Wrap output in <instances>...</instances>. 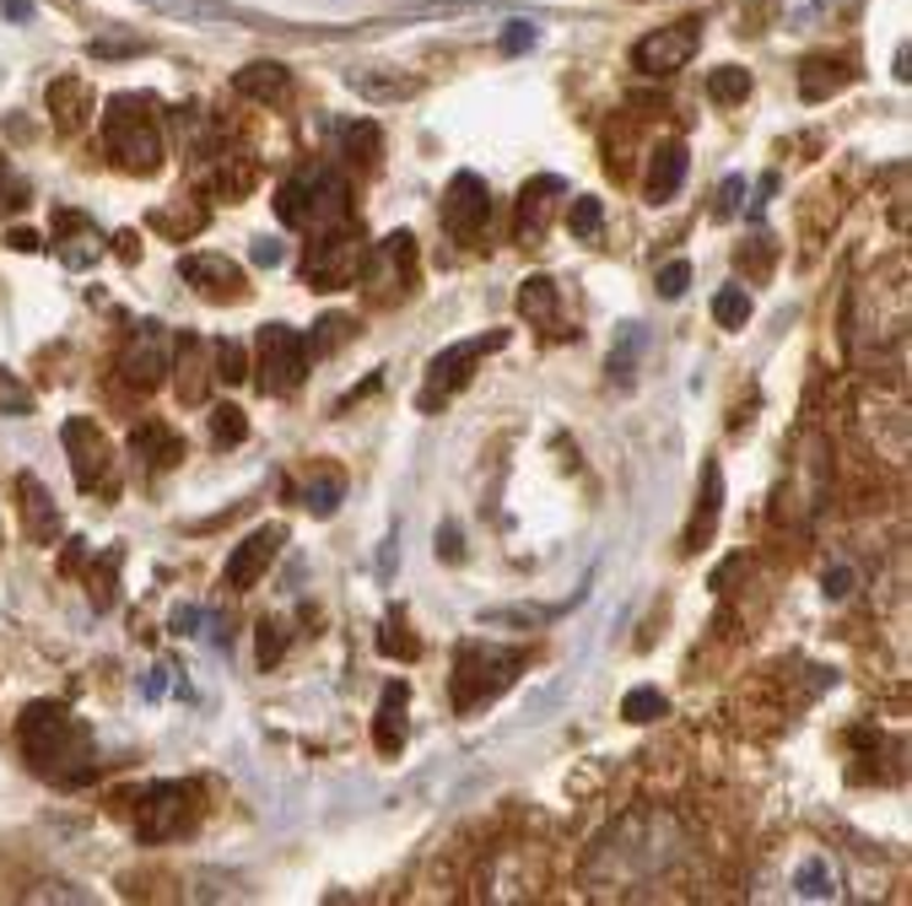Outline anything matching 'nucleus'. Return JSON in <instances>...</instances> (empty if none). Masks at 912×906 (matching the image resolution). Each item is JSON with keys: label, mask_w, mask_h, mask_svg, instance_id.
Wrapping results in <instances>:
<instances>
[{"label": "nucleus", "mask_w": 912, "mask_h": 906, "mask_svg": "<svg viewBox=\"0 0 912 906\" xmlns=\"http://www.w3.org/2000/svg\"><path fill=\"white\" fill-rule=\"evenodd\" d=\"M22 205H27V179L16 173V162L0 157V222H5L11 211H22Z\"/></svg>", "instance_id": "nucleus-42"}, {"label": "nucleus", "mask_w": 912, "mask_h": 906, "mask_svg": "<svg viewBox=\"0 0 912 906\" xmlns=\"http://www.w3.org/2000/svg\"><path fill=\"white\" fill-rule=\"evenodd\" d=\"M567 227H573V238H594V233L605 227V211H599L594 194H578V200L567 205Z\"/></svg>", "instance_id": "nucleus-40"}, {"label": "nucleus", "mask_w": 912, "mask_h": 906, "mask_svg": "<svg viewBox=\"0 0 912 906\" xmlns=\"http://www.w3.org/2000/svg\"><path fill=\"white\" fill-rule=\"evenodd\" d=\"M131 453H135L140 469H173V464L184 458V438H179L168 421L146 416V421H135L131 427Z\"/></svg>", "instance_id": "nucleus-19"}, {"label": "nucleus", "mask_w": 912, "mask_h": 906, "mask_svg": "<svg viewBox=\"0 0 912 906\" xmlns=\"http://www.w3.org/2000/svg\"><path fill=\"white\" fill-rule=\"evenodd\" d=\"M286 653V621L264 615L260 621V669H275V658Z\"/></svg>", "instance_id": "nucleus-43"}, {"label": "nucleus", "mask_w": 912, "mask_h": 906, "mask_svg": "<svg viewBox=\"0 0 912 906\" xmlns=\"http://www.w3.org/2000/svg\"><path fill=\"white\" fill-rule=\"evenodd\" d=\"M740 200H745V179H723V184H718L713 216H718V222H729V216L740 211Z\"/></svg>", "instance_id": "nucleus-50"}, {"label": "nucleus", "mask_w": 912, "mask_h": 906, "mask_svg": "<svg viewBox=\"0 0 912 906\" xmlns=\"http://www.w3.org/2000/svg\"><path fill=\"white\" fill-rule=\"evenodd\" d=\"M773 194H778V173H767V179H762V184H756V200H751V205H756V211H762V205H767V200H773Z\"/></svg>", "instance_id": "nucleus-58"}, {"label": "nucleus", "mask_w": 912, "mask_h": 906, "mask_svg": "<svg viewBox=\"0 0 912 906\" xmlns=\"http://www.w3.org/2000/svg\"><path fill=\"white\" fill-rule=\"evenodd\" d=\"M275 259H281V244H275V238H260V244H255V264H275Z\"/></svg>", "instance_id": "nucleus-56"}, {"label": "nucleus", "mask_w": 912, "mask_h": 906, "mask_svg": "<svg viewBox=\"0 0 912 906\" xmlns=\"http://www.w3.org/2000/svg\"><path fill=\"white\" fill-rule=\"evenodd\" d=\"M708 98L723 103V109L745 103V98H751V70H740V65H718V70H708Z\"/></svg>", "instance_id": "nucleus-35"}, {"label": "nucleus", "mask_w": 912, "mask_h": 906, "mask_svg": "<svg viewBox=\"0 0 912 906\" xmlns=\"http://www.w3.org/2000/svg\"><path fill=\"white\" fill-rule=\"evenodd\" d=\"M275 216L286 222V227H297V233H335V227H351V184H346V173H335V168H303V173H292L281 190H275Z\"/></svg>", "instance_id": "nucleus-3"}, {"label": "nucleus", "mask_w": 912, "mask_h": 906, "mask_svg": "<svg viewBox=\"0 0 912 906\" xmlns=\"http://www.w3.org/2000/svg\"><path fill=\"white\" fill-rule=\"evenodd\" d=\"M244 438H249V416H244L233 399H227V405H216V410H211V449L227 453V449H238Z\"/></svg>", "instance_id": "nucleus-34"}, {"label": "nucleus", "mask_w": 912, "mask_h": 906, "mask_svg": "<svg viewBox=\"0 0 912 906\" xmlns=\"http://www.w3.org/2000/svg\"><path fill=\"white\" fill-rule=\"evenodd\" d=\"M438 562H464V540H459L454 523L438 529Z\"/></svg>", "instance_id": "nucleus-51"}, {"label": "nucleus", "mask_w": 912, "mask_h": 906, "mask_svg": "<svg viewBox=\"0 0 912 906\" xmlns=\"http://www.w3.org/2000/svg\"><path fill=\"white\" fill-rule=\"evenodd\" d=\"M697 55V22H675V27H658L649 38H638L632 44V70H643V76H675V70H686Z\"/></svg>", "instance_id": "nucleus-12"}, {"label": "nucleus", "mask_w": 912, "mask_h": 906, "mask_svg": "<svg viewBox=\"0 0 912 906\" xmlns=\"http://www.w3.org/2000/svg\"><path fill=\"white\" fill-rule=\"evenodd\" d=\"M503 346H508V329H481V335H470V340H454L449 351H438V356L427 362V384L416 394V410H421V416L443 410L459 388L475 378V367H481L492 351H503Z\"/></svg>", "instance_id": "nucleus-6"}, {"label": "nucleus", "mask_w": 912, "mask_h": 906, "mask_svg": "<svg viewBox=\"0 0 912 906\" xmlns=\"http://www.w3.org/2000/svg\"><path fill=\"white\" fill-rule=\"evenodd\" d=\"M379 653L384 658H416L421 653V637L410 632V615L390 604V615H384V626H379Z\"/></svg>", "instance_id": "nucleus-31"}, {"label": "nucleus", "mask_w": 912, "mask_h": 906, "mask_svg": "<svg viewBox=\"0 0 912 906\" xmlns=\"http://www.w3.org/2000/svg\"><path fill=\"white\" fill-rule=\"evenodd\" d=\"M0 416H33V388L0 367Z\"/></svg>", "instance_id": "nucleus-41"}, {"label": "nucleus", "mask_w": 912, "mask_h": 906, "mask_svg": "<svg viewBox=\"0 0 912 906\" xmlns=\"http://www.w3.org/2000/svg\"><path fill=\"white\" fill-rule=\"evenodd\" d=\"M179 275L195 286L205 303H244L249 297L244 264H233L227 254H184L179 259Z\"/></svg>", "instance_id": "nucleus-14"}, {"label": "nucleus", "mask_w": 912, "mask_h": 906, "mask_svg": "<svg viewBox=\"0 0 912 906\" xmlns=\"http://www.w3.org/2000/svg\"><path fill=\"white\" fill-rule=\"evenodd\" d=\"M151 109L157 103L140 92H120L103 103V157L131 179H146L162 168V125Z\"/></svg>", "instance_id": "nucleus-2"}, {"label": "nucleus", "mask_w": 912, "mask_h": 906, "mask_svg": "<svg viewBox=\"0 0 912 906\" xmlns=\"http://www.w3.org/2000/svg\"><path fill=\"white\" fill-rule=\"evenodd\" d=\"M680 184H686V146H680V140H664V146H653L643 194H649L653 205H664V200L680 190Z\"/></svg>", "instance_id": "nucleus-25"}, {"label": "nucleus", "mask_w": 912, "mask_h": 906, "mask_svg": "<svg viewBox=\"0 0 912 906\" xmlns=\"http://www.w3.org/2000/svg\"><path fill=\"white\" fill-rule=\"evenodd\" d=\"M638 346H643V335H638V324H632V329H627V351L616 346V356H610V378H616V384L632 378V356H638Z\"/></svg>", "instance_id": "nucleus-49"}, {"label": "nucleus", "mask_w": 912, "mask_h": 906, "mask_svg": "<svg viewBox=\"0 0 912 906\" xmlns=\"http://www.w3.org/2000/svg\"><path fill=\"white\" fill-rule=\"evenodd\" d=\"M205 222H211V211H205V200H195V194H179L173 205H162V211L146 216V227L157 238H168V244H190L195 233H205Z\"/></svg>", "instance_id": "nucleus-22"}, {"label": "nucleus", "mask_w": 912, "mask_h": 906, "mask_svg": "<svg viewBox=\"0 0 912 906\" xmlns=\"http://www.w3.org/2000/svg\"><path fill=\"white\" fill-rule=\"evenodd\" d=\"M734 264H740V270H751V275H756V281H762V275H767V270H773V238H767V233H762V238H756V244H745V249H740V254H734Z\"/></svg>", "instance_id": "nucleus-44"}, {"label": "nucleus", "mask_w": 912, "mask_h": 906, "mask_svg": "<svg viewBox=\"0 0 912 906\" xmlns=\"http://www.w3.org/2000/svg\"><path fill=\"white\" fill-rule=\"evenodd\" d=\"M200 621H205V615H200L195 604H179V610H173V632H179V637H195Z\"/></svg>", "instance_id": "nucleus-53"}, {"label": "nucleus", "mask_w": 912, "mask_h": 906, "mask_svg": "<svg viewBox=\"0 0 912 906\" xmlns=\"http://www.w3.org/2000/svg\"><path fill=\"white\" fill-rule=\"evenodd\" d=\"M405 680H390L384 697H379V723H373V745L379 756H399L405 750Z\"/></svg>", "instance_id": "nucleus-27"}, {"label": "nucleus", "mask_w": 912, "mask_h": 906, "mask_svg": "<svg viewBox=\"0 0 912 906\" xmlns=\"http://www.w3.org/2000/svg\"><path fill=\"white\" fill-rule=\"evenodd\" d=\"M162 675H168V669H151V680H146V686H140V691H146V697H162V686H168V680H162Z\"/></svg>", "instance_id": "nucleus-59"}, {"label": "nucleus", "mask_w": 912, "mask_h": 906, "mask_svg": "<svg viewBox=\"0 0 912 906\" xmlns=\"http://www.w3.org/2000/svg\"><path fill=\"white\" fill-rule=\"evenodd\" d=\"M351 335H357V319H351V314H325V319L314 324V335H303V340H308V356H329V351H340Z\"/></svg>", "instance_id": "nucleus-33"}, {"label": "nucleus", "mask_w": 912, "mask_h": 906, "mask_svg": "<svg viewBox=\"0 0 912 906\" xmlns=\"http://www.w3.org/2000/svg\"><path fill=\"white\" fill-rule=\"evenodd\" d=\"M55 249H60V264L70 270H87L92 259H103V233L92 227V216L81 211H55Z\"/></svg>", "instance_id": "nucleus-18"}, {"label": "nucleus", "mask_w": 912, "mask_h": 906, "mask_svg": "<svg viewBox=\"0 0 912 906\" xmlns=\"http://www.w3.org/2000/svg\"><path fill=\"white\" fill-rule=\"evenodd\" d=\"M362 254H368V238H362L357 227L319 233V238L308 244V254H303V281H308L314 292H340V286L357 281Z\"/></svg>", "instance_id": "nucleus-11"}, {"label": "nucleus", "mask_w": 912, "mask_h": 906, "mask_svg": "<svg viewBox=\"0 0 912 906\" xmlns=\"http://www.w3.org/2000/svg\"><path fill=\"white\" fill-rule=\"evenodd\" d=\"M286 87H292V70L281 60H255L233 76V92L249 103H275V98H286Z\"/></svg>", "instance_id": "nucleus-26"}, {"label": "nucleus", "mask_w": 912, "mask_h": 906, "mask_svg": "<svg viewBox=\"0 0 912 906\" xmlns=\"http://www.w3.org/2000/svg\"><path fill=\"white\" fill-rule=\"evenodd\" d=\"M340 157H351L357 168L379 162V125H340Z\"/></svg>", "instance_id": "nucleus-36"}, {"label": "nucleus", "mask_w": 912, "mask_h": 906, "mask_svg": "<svg viewBox=\"0 0 912 906\" xmlns=\"http://www.w3.org/2000/svg\"><path fill=\"white\" fill-rule=\"evenodd\" d=\"M492 222V194L475 173H454V184L443 194V227L454 233L459 244H475Z\"/></svg>", "instance_id": "nucleus-15"}, {"label": "nucleus", "mask_w": 912, "mask_h": 906, "mask_svg": "<svg viewBox=\"0 0 912 906\" xmlns=\"http://www.w3.org/2000/svg\"><path fill=\"white\" fill-rule=\"evenodd\" d=\"M718 513H723V469L708 458V469H702V491H697V513H691V523H686V540H680V551H686V556H697V551L713 540Z\"/></svg>", "instance_id": "nucleus-21"}, {"label": "nucleus", "mask_w": 912, "mask_h": 906, "mask_svg": "<svg viewBox=\"0 0 912 906\" xmlns=\"http://www.w3.org/2000/svg\"><path fill=\"white\" fill-rule=\"evenodd\" d=\"M11 491H16L27 540H33V545H55V540H60V502L49 497V486H44L38 475H16Z\"/></svg>", "instance_id": "nucleus-17"}, {"label": "nucleus", "mask_w": 912, "mask_h": 906, "mask_svg": "<svg viewBox=\"0 0 912 906\" xmlns=\"http://www.w3.org/2000/svg\"><path fill=\"white\" fill-rule=\"evenodd\" d=\"M168 367H173V335H168V324H157V319L135 324L131 340L120 346V362H114L120 384L135 388V394H151V388H162Z\"/></svg>", "instance_id": "nucleus-10"}, {"label": "nucleus", "mask_w": 912, "mask_h": 906, "mask_svg": "<svg viewBox=\"0 0 912 906\" xmlns=\"http://www.w3.org/2000/svg\"><path fill=\"white\" fill-rule=\"evenodd\" d=\"M5 249H22V254H38V249H44V238H38V233H27V227H16V233L5 238Z\"/></svg>", "instance_id": "nucleus-54"}, {"label": "nucleus", "mask_w": 912, "mask_h": 906, "mask_svg": "<svg viewBox=\"0 0 912 906\" xmlns=\"http://www.w3.org/2000/svg\"><path fill=\"white\" fill-rule=\"evenodd\" d=\"M87 599H92V610H114V604H120V551H109L103 562H92V573H87Z\"/></svg>", "instance_id": "nucleus-32"}, {"label": "nucleus", "mask_w": 912, "mask_h": 906, "mask_svg": "<svg viewBox=\"0 0 912 906\" xmlns=\"http://www.w3.org/2000/svg\"><path fill=\"white\" fill-rule=\"evenodd\" d=\"M140 49H146V38H92L87 44L92 60H125V55H140Z\"/></svg>", "instance_id": "nucleus-46"}, {"label": "nucleus", "mask_w": 912, "mask_h": 906, "mask_svg": "<svg viewBox=\"0 0 912 906\" xmlns=\"http://www.w3.org/2000/svg\"><path fill=\"white\" fill-rule=\"evenodd\" d=\"M523 647H492V643H459L454 658V686H449V702L454 712H475L481 702L503 697L514 686V675L523 669Z\"/></svg>", "instance_id": "nucleus-4"}, {"label": "nucleus", "mask_w": 912, "mask_h": 906, "mask_svg": "<svg viewBox=\"0 0 912 906\" xmlns=\"http://www.w3.org/2000/svg\"><path fill=\"white\" fill-rule=\"evenodd\" d=\"M60 573H66V578H81V573H87V545H81V540H66V551H60Z\"/></svg>", "instance_id": "nucleus-52"}, {"label": "nucleus", "mask_w": 912, "mask_h": 906, "mask_svg": "<svg viewBox=\"0 0 912 906\" xmlns=\"http://www.w3.org/2000/svg\"><path fill=\"white\" fill-rule=\"evenodd\" d=\"M351 286H362L373 308L405 303V297L416 292V238H410V233H390L384 244H368L362 270H357Z\"/></svg>", "instance_id": "nucleus-7"}, {"label": "nucleus", "mask_w": 912, "mask_h": 906, "mask_svg": "<svg viewBox=\"0 0 912 906\" xmlns=\"http://www.w3.org/2000/svg\"><path fill=\"white\" fill-rule=\"evenodd\" d=\"M346 81H351L362 98H379V103H399V98L416 92V76H405V70H351Z\"/></svg>", "instance_id": "nucleus-29"}, {"label": "nucleus", "mask_w": 912, "mask_h": 906, "mask_svg": "<svg viewBox=\"0 0 912 906\" xmlns=\"http://www.w3.org/2000/svg\"><path fill=\"white\" fill-rule=\"evenodd\" d=\"M534 44H540V27H534V22H508V33L497 38L503 55H529Z\"/></svg>", "instance_id": "nucleus-45"}, {"label": "nucleus", "mask_w": 912, "mask_h": 906, "mask_svg": "<svg viewBox=\"0 0 912 906\" xmlns=\"http://www.w3.org/2000/svg\"><path fill=\"white\" fill-rule=\"evenodd\" d=\"M0 11H5L11 22H33V0H0Z\"/></svg>", "instance_id": "nucleus-55"}, {"label": "nucleus", "mask_w": 912, "mask_h": 906, "mask_svg": "<svg viewBox=\"0 0 912 906\" xmlns=\"http://www.w3.org/2000/svg\"><path fill=\"white\" fill-rule=\"evenodd\" d=\"M16 745L27 756L33 777L55 782V788H81L98 777V750H92V728L60 702H33L16 717Z\"/></svg>", "instance_id": "nucleus-1"}, {"label": "nucleus", "mask_w": 912, "mask_h": 906, "mask_svg": "<svg viewBox=\"0 0 912 906\" xmlns=\"http://www.w3.org/2000/svg\"><path fill=\"white\" fill-rule=\"evenodd\" d=\"M249 378V356L238 340H216V384H244Z\"/></svg>", "instance_id": "nucleus-39"}, {"label": "nucleus", "mask_w": 912, "mask_h": 906, "mask_svg": "<svg viewBox=\"0 0 912 906\" xmlns=\"http://www.w3.org/2000/svg\"><path fill=\"white\" fill-rule=\"evenodd\" d=\"M847 81H853V70L837 55H804L799 60V98L804 103H826L832 92H843Z\"/></svg>", "instance_id": "nucleus-24"}, {"label": "nucleus", "mask_w": 912, "mask_h": 906, "mask_svg": "<svg viewBox=\"0 0 912 906\" xmlns=\"http://www.w3.org/2000/svg\"><path fill=\"white\" fill-rule=\"evenodd\" d=\"M168 373H173V388H179L184 405H205V399H211V384H216V340H200V335L179 340Z\"/></svg>", "instance_id": "nucleus-16"}, {"label": "nucleus", "mask_w": 912, "mask_h": 906, "mask_svg": "<svg viewBox=\"0 0 912 906\" xmlns=\"http://www.w3.org/2000/svg\"><path fill=\"white\" fill-rule=\"evenodd\" d=\"M200 815V788L190 782H151L131 799V820L140 841H173L195 826Z\"/></svg>", "instance_id": "nucleus-9"}, {"label": "nucleus", "mask_w": 912, "mask_h": 906, "mask_svg": "<svg viewBox=\"0 0 912 906\" xmlns=\"http://www.w3.org/2000/svg\"><path fill=\"white\" fill-rule=\"evenodd\" d=\"M92 114H98L92 109V87L81 76H55L49 81V120H55L60 135H81Z\"/></svg>", "instance_id": "nucleus-20"}, {"label": "nucleus", "mask_w": 912, "mask_h": 906, "mask_svg": "<svg viewBox=\"0 0 912 906\" xmlns=\"http://www.w3.org/2000/svg\"><path fill=\"white\" fill-rule=\"evenodd\" d=\"M114 254L125 259V264H135V254H140V249H135V233H120V238H114Z\"/></svg>", "instance_id": "nucleus-57"}, {"label": "nucleus", "mask_w": 912, "mask_h": 906, "mask_svg": "<svg viewBox=\"0 0 912 906\" xmlns=\"http://www.w3.org/2000/svg\"><path fill=\"white\" fill-rule=\"evenodd\" d=\"M281 545H286V529H281V523L255 529L244 545H233V556H227V567H222V588H227V593H249V588L264 578V567L281 556Z\"/></svg>", "instance_id": "nucleus-13"}, {"label": "nucleus", "mask_w": 912, "mask_h": 906, "mask_svg": "<svg viewBox=\"0 0 912 906\" xmlns=\"http://www.w3.org/2000/svg\"><path fill=\"white\" fill-rule=\"evenodd\" d=\"M340 497H346V469H340V464H319V469L297 486V502H303L308 513H319V518L335 513Z\"/></svg>", "instance_id": "nucleus-28"}, {"label": "nucleus", "mask_w": 912, "mask_h": 906, "mask_svg": "<svg viewBox=\"0 0 912 906\" xmlns=\"http://www.w3.org/2000/svg\"><path fill=\"white\" fill-rule=\"evenodd\" d=\"M255 384L270 394V399H286V394H297V388L308 384V340L292 329V324H260V335H255Z\"/></svg>", "instance_id": "nucleus-8"}, {"label": "nucleus", "mask_w": 912, "mask_h": 906, "mask_svg": "<svg viewBox=\"0 0 912 906\" xmlns=\"http://www.w3.org/2000/svg\"><path fill=\"white\" fill-rule=\"evenodd\" d=\"M686 286H691V264L686 259H675V264L658 270V297H680Z\"/></svg>", "instance_id": "nucleus-48"}, {"label": "nucleus", "mask_w": 912, "mask_h": 906, "mask_svg": "<svg viewBox=\"0 0 912 906\" xmlns=\"http://www.w3.org/2000/svg\"><path fill=\"white\" fill-rule=\"evenodd\" d=\"M519 314L529 324H556V281L551 275L519 281Z\"/></svg>", "instance_id": "nucleus-30"}, {"label": "nucleus", "mask_w": 912, "mask_h": 906, "mask_svg": "<svg viewBox=\"0 0 912 906\" xmlns=\"http://www.w3.org/2000/svg\"><path fill=\"white\" fill-rule=\"evenodd\" d=\"M713 319H718V329H740V324L751 319V286H723L713 297Z\"/></svg>", "instance_id": "nucleus-37"}, {"label": "nucleus", "mask_w": 912, "mask_h": 906, "mask_svg": "<svg viewBox=\"0 0 912 906\" xmlns=\"http://www.w3.org/2000/svg\"><path fill=\"white\" fill-rule=\"evenodd\" d=\"M60 443H66V453H70V475H76V486H81L87 497L114 502L125 469H120V453H114V443H109V432H103L92 416H70L66 427H60Z\"/></svg>", "instance_id": "nucleus-5"}, {"label": "nucleus", "mask_w": 912, "mask_h": 906, "mask_svg": "<svg viewBox=\"0 0 912 906\" xmlns=\"http://www.w3.org/2000/svg\"><path fill=\"white\" fill-rule=\"evenodd\" d=\"M551 194H562V179H534V184H523L519 216H514V238H519V244H540V238H545Z\"/></svg>", "instance_id": "nucleus-23"}, {"label": "nucleus", "mask_w": 912, "mask_h": 906, "mask_svg": "<svg viewBox=\"0 0 912 906\" xmlns=\"http://www.w3.org/2000/svg\"><path fill=\"white\" fill-rule=\"evenodd\" d=\"M799 891H804V896H815V902H821V896H832V891H837V885H832V874H826V863H815V858H810V863H799Z\"/></svg>", "instance_id": "nucleus-47"}, {"label": "nucleus", "mask_w": 912, "mask_h": 906, "mask_svg": "<svg viewBox=\"0 0 912 906\" xmlns=\"http://www.w3.org/2000/svg\"><path fill=\"white\" fill-rule=\"evenodd\" d=\"M669 702H664V691H653V686H638V691H627V702H621V717L627 723H653V717H664Z\"/></svg>", "instance_id": "nucleus-38"}]
</instances>
